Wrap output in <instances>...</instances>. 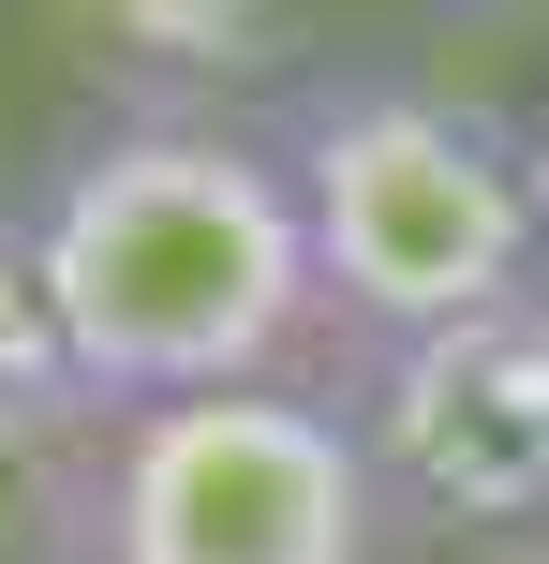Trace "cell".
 Here are the masks:
<instances>
[{
  "instance_id": "7a4b0ae2",
  "label": "cell",
  "mask_w": 549,
  "mask_h": 564,
  "mask_svg": "<svg viewBox=\"0 0 549 564\" xmlns=\"http://www.w3.org/2000/svg\"><path fill=\"white\" fill-rule=\"evenodd\" d=\"M267 149H283L297 238H312V297L356 341H416V327H461V312H505L549 282V194L520 134L446 105V89L312 75L283 89Z\"/></svg>"
},
{
  "instance_id": "6da1fadb",
  "label": "cell",
  "mask_w": 549,
  "mask_h": 564,
  "mask_svg": "<svg viewBox=\"0 0 549 564\" xmlns=\"http://www.w3.org/2000/svg\"><path fill=\"white\" fill-rule=\"evenodd\" d=\"M30 253L75 327L89 401H194V387H267L327 327L312 238H297L283 149L253 119H105L45 164Z\"/></svg>"
},
{
  "instance_id": "3957f363",
  "label": "cell",
  "mask_w": 549,
  "mask_h": 564,
  "mask_svg": "<svg viewBox=\"0 0 549 564\" xmlns=\"http://www.w3.org/2000/svg\"><path fill=\"white\" fill-rule=\"evenodd\" d=\"M75 564H386V476L297 371L194 401H119L89 431Z\"/></svg>"
},
{
  "instance_id": "52a82bcc",
  "label": "cell",
  "mask_w": 549,
  "mask_h": 564,
  "mask_svg": "<svg viewBox=\"0 0 549 564\" xmlns=\"http://www.w3.org/2000/svg\"><path fill=\"white\" fill-rule=\"evenodd\" d=\"M75 535H89V431L0 416V564H75Z\"/></svg>"
},
{
  "instance_id": "8992f818",
  "label": "cell",
  "mask_w": 549,
  "mask_h": 564,
  "mask_svg": "<svg viewBox=\"0 0 549 564\" xmlns=\"http://www.w3.org/2000/svg\"><path fill=\"white\" fill-rule=\"evenodd\" d=\"M0 416L15 431H105V401L75 371V327L45 297V253H30V208H0Z\"/></svg>"
},
{
  "instance_id": "277c9868",
  "label": "cell",
  "mask_w": 549,
  "mask_h": 564,
  "mask_svg": "<svg viewBox=\"0 0 549 564\" xmlns=\"http://www.w3.org/2000/svg\"><path fill=\"white\" fill-rule=\"evenodd\" d=\"M342 416L386 476V520H446L491 550L549 535V282L505 312H461V327L372 341Z\"/></svg>"
},
{
  "instance_id": "ba28073f",
  "label": "cell",
  "mask_w": 549,
  "mask_h": 564,
  "mask_svg": "<svg viewBox=\"0 0 549 564\" xmlns=\"http://www.w3.org/2000/svg\"><path fill=\"white\" fill-rule=\"evenodd\" d=\"M520 164H535V194H549V89H535V134H520Z\"/></svg>"
},
{
  "instance_id": "5b68a950",
  "label": "cell",
  "mask_w": 549,
  "mask_h": 564,
  "mask_svg": "<svg viewBox=\"0 0 549 564\" xmlns=\"http://www.w3.org/2000/svg\"><path fill=\"white\" fill-rule=\"evenodd\" d=\"M312 15L327 0H89V30L149 75H267L312 45Z\"/></svg>"
}]
</instances>
